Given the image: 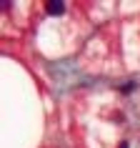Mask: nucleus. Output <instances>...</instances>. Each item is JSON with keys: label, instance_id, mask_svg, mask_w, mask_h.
Segmentation results:
<instances>
[{"label": "nucleus", "instance_id": "3", "mask_svg": "<svg viewBox=\"0 0 140 148\" xmlns=\"http://www.w3.org/2000/svg\"><path fill=\"white\" fill-rule=\"evenodd\" d=\"M118 148H128V140H123V143H120V146H118Z\"/></svg>", "mask_w": 140, "mask_h": 148}, {"label": "nucleus", "instance_id": "2", "mask_svg": "<svg viewBox=\"0 0 140 148\" xmlns=\"http://www.w3.org/2000/svg\"><path fill=\"white\" fill-rule=\"evenodd\" d=\"M133 88H135V83H125V86H120V93H133Z\"/></svg>", "mask_w": 140, "mask_h": 148}, {"label": "nucleus", "instance_id": "1", "mask_svg": "<svg viewBox=\"0 0 140 148\" xmlns=\"http://www.w3.org/2000/svg\"><path fill=\"white\" fill-rule=\"evenodd\" d=\"M45 13L48 15H63L65 13V3L63 0H50V3H45Z\"/></svg>", "mask_w": 140, "mask_h": 148}]
</instances>
